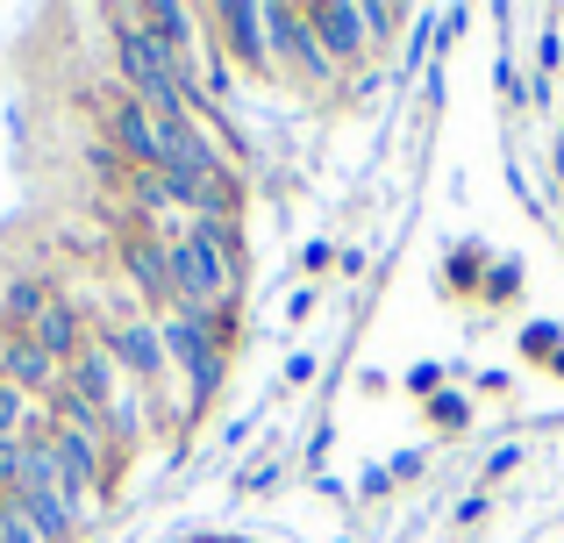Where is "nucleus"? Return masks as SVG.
<instances>
[{"mask_svg":"<svg viewBox=\"0 0 564 543\" xmlns=\"http://www.w3.org/2000/svg\"><path fill=\"white\" fill-rule=\"evenodd\" d=\"M158 336H165L172 372L186 379V408H180V422H193V415H200V408L221 393V372H229V344L215 336V322H207V315H186V307H165V315H158Z\"/></svg>","mask_w":564,"mask_h":543,"instance_id":"f257e3e1","label":"nucleus"},{"mask_svg":"<svg viewBox=\"0 0 564 543\" xmlns=\"http://www.w3.org/2000/svg\"><path fill=\"white\" fill-rule=\"evenodd\" d=\"M100 137L129 158V172H165V122L129 86H100Z\"/></svg>","mask_w":564,"mask_h":543,"instance_id":"f03ea898","label":"nucleus"},{"mask_svg":"<svg viewBox=\"0 0 564 543\" xmlns=\"http://www.w3.org/2000/svg\"><path fill=\"white\" fill-rule=\"evenodd\" d=\"M264 43H272V72H286V79H301V86H336L329 51H322L315 29H307V8L272 0V8H264Z\"/></svg>","mask_w":564,"mask_h":543,"instance_id":"7ed1b4c3","label":"nucleus"},{"mask_svg":"<svg viewBox=\"0 0 564 543\" xmlns=\"http://www.w3.org/2000/svg\"><path fill=\"white\" fill-rule=\"evenodd\" d=\"M94 336L115 350V365L129 372V387H143L158 401V387L172 379V358H165V336H158V315H115V322H94Z\"/></svg>","mask_w":564,"mask_h":543,"instance_id":"20e7f679","label":"nucleus"},{"mask_svg":"<svg viewBox=\"0 0 564 543\" xmlns=\"http://www.w3.org/2000/svg\"><path fill=\"white\" fill-rule=\"evenodd\" d=\"M207 36L221 43V57H229L236 72L272 79V43H264V8L258 0H221V8H207Z\"/></svg>","mask_w":564,"mask_h":543,"instance_id":"39448f33","label":"nucleus"},{"mask_svg":"<svg viewBox=\"0 0 564 543\" xmlns=\"http://www.w3.org/2000/svg\"><path fill=\"white\" fill-rule=\"evenodd\" d=\"M307 29H315V43L329 51L336 72H365V57H372V36H365V0H322V8H307Z\"/></svg>","mask_w":564,"mask_h":543,"instance_id":"423d86ee","label":"nucleus"},{"mask_svg":"<svg viewBox=\"0 0 564 543\" xmlns=\"http://www.w3.org/2000/svg\"><path fill=\"white\" fill-rule=\"evenodd\" d=\"M0 379H8V387H22V393H36V401H57V393H65V365H57L29 329H8V336H0Z\"/></svg>","mask_w":564,"mask_h":543,"instance_id":"0eeeda50","label":"nucleus"},{"mask_svg":"<svg viewBox=\"0 0 564 543\" xmlns=\"http://www.w3.org/2000/svg\"><path fill=\"white\" fill-rule=\"evenodd\" d=\"M122 272H129V286L151 301V315L172 307V237H158V229H129V237H122Z\"/></svg>","mask_w":564,"mask_h":543,"instance_id":"6e6552de","label":"nucleus"},{"mask_svg":"<svg viewBox=\"0 0 564 543\" xmlns=\"http://www.w3.org/2000/svg\"><path fill=\"white\" fill-rule=\"evenodd\" d=\"M122 387H129V372L115 365V350L100 344V336L65 365V393H79V401H86V408H100V415H108V401H115Z\"/></svg>","mask_w":564,"mask_h":543,"instance_id":"1a4fd4ad","label":"nucleus"},{"mask_svg":"<svg viewBox=\"0 0 564 543\" xmlns=\"http://www.w3.org/2000/svg\"><path fill=\"white\" fill-rule=\"evenodd\" d=\"M29 336H36V344L51 350L57 365H72V358H79L86 344H94V322H86V307H79V301H65V293H57V301L43 307V322H36Z\"/></svg>","mask_w":564,"mask_h":543,"instance_id":"9d476101","label":"nucleus"},{"mask_svg":"<svg viewBox=\"0 0 564 543\" xmlns=\"http://www.w3.org/2000/svg\"><path fill=\"white\" fill-rule=\"evenodd\" d=\"M57 301V286L43 272H22V279H8L0 286V329H36L43 322V307Z\"/></svg>","mask_w":564,"mask_h":543,"instance_id":"9b49d317","label":"nucleus"},{"mask_svg":"<svg viewBox=\"0 0 564 543\" xmlns=\"http://www.w3.org/2000/svg\"><path fill=\"white\" fill-rule=\"evenodd\" d=\"M100 422H108V444H115V450H137L143 430H151V393H143V387H122V393L108 401V415H100Z\"/></svg>","mask_w":564,"mask_h":543,"instance_id":"f8f14e48","label":"nucleus"},{"mask_svg":"<svg viewBox=\"0 0 564 543\" xmlns=\"http://www.w3.org/2000/svg\"><path fill=\"white\" fill-rule=\"evenodd\" d=\"M479 279H486V251H479V243H457L451 265H443V286H451V293H479Z\"/></svg>","mask_w":564,"mask_h":543,"instance_id":"ddd939ff","label":"nucleus"},{"mask_svg":"<svg viewBox=\"0 0 564 543\" xmlns=\"http://www.w3.org/2000/svg\"><path fill=\"white\" fill-rule=\"evenodd\" d=\"M522 293V272L500 258V265H486V279H479V301H514Z\"/></svg>","mask_w":564,"mask_h":543,"instance_id":"4468645a","label":"nucleus"},{"mask_svg":"<svg viewBox=\"0 0 564 543\" xmlns=\"http://www.w3.org/2000/svg\"><path fill=\"white\" fill-rule=\"evenodd\" d=\"M429 422H436V430H465L471 401H465V393H436V401H429Z\"/></svg>","mask_w":564,"mask_h":543,"instance_id":"2eb2a0df","label":"nucleus"},{"mask_svg":"<svg viewBox=\"0 0 564 543\" xmlns=\"http://www.w3.org/2000/svg\"><path fill=\"white\" fill-rule=\"evenodd\" d=\"M400 22H408L400 8H365V36H372V51H386V43H393Z\"/></svg>","mask_w":564,"mask_h":543,"instance_id":"dca6fc26","label":"nucleus"},{"mask_svg":"<svg viewBox=\"0 0 564 543\" xmlns=\"http://www.w3.org/2000/svg\"><path fill=\"white\" fill-rule=\"evenodd\" d=\"M272 479H279V458L264 450V458H250L243 473H236V493H258V487H272Z\"/></svg>","mask_w":564,"mask_h":543,"instance_id":"f3484780","label":"nucleus"},{"mask_svg":"<svg viewBox=\"0 0 564 543\" xmlns=\"http://www.w3.org/2000/svg\"><path fill=\"white\" fill-rule=\"evenodd\" d=\"M522 350H529V358H557V329H551V322H529V329H522Z\"/></svg>","mask_w":564,"mask_h":543,"instance_id":"a211bd4d","label":"nucleus"},{"mask_svg":"<svg viewBox=\"0 0 564 543\" xmlns=\"http://www.w3.org/2000/svg\"><path fill=\"white\" fill-rule=\"evenodd\" d=\"M536 65H543V79H551V72L564 65V36H557V14H551V22H543V43H536Z\"/></svg>","mask_w":564,"mask_h":543,"instance_id":"6ab92c4d","label":"nucleus"},{"mask_svg":"<svg viewBox=\"0 0 564 543\" xmlns=\"http://www.w3.org/2000/svg\"><path fill=\"white\" fill-rule=\"evenodd\" d=\"M0 543H43V536L22 522V508H14V501H0Z\"/></svg>","mask_w":564,"mask_h":543,"instance_id":"aec40b11","label":"nucleus"},{"mask_svg":"<svg viewBox=\"0 0 564 543\" xmlns=\"http://www.w3.org/2000/svg\"><path fill=\"white\" fill-rule=\"evenodd\" d=\"M329 265H336L329 243H307V251H301V272H329Z\"/></svg>","mask_w":564,"mask_h":543,"instance_id":"412c9836","label":"nucleus"},{"mask_svg":"<svg viewBox=\"0 0 564 543\" xmlns=\"http://www.w3.org/2000/svg\"><path fill=\"white\" fill-rule=\"evenodd\" d=\"M307 379H315V358H307V350H301V358H286V387H307Z\"/></svg>","mask_w":564,"mask_h":543,"instance_id":"4be33fe9","label":"nucleus"},{"mask_svg":"<svg viewBox=\"0 0 564 543\" xmlns=\"http://www.w3.org/2000/svg\"><path fill=\"white\" fill-rule=\"evenodd\" d=\"M408 387H414V393H429V401H436V365H414V372H408Z\"/></svg>","mask_w":564,"mask_h":543,"instance_id":"5701e85b","label":"nucleus"},{"mask_svg":"<svg viewBox=\"0 0 564 543\" xmlns=\"http://www.w3.org/2000/svg\"><path fill=\"white\" fill-rule=\"evenodd\" d=\"M514 458H522V450H514V444H508V450H494V458H486V479H500V473H514Z\"/></svg>","mask_w":564,"mask_h":543,"instance_id":"b1692460","label":"nucleus"},{"mask_svg":"<svg viewBox=\"0 0 564 543\" xmlns=\"http://www.w3.org/2000/svg\"><path fill=\"white\" fill-rule=\"evenodd\" d=\"M307 315H315V293L301 286V293H293V301H286V322H307Z\"/></svg>","mask_w":564,"mask_h":543,"instance_id":"393cba45","label":"nucleus"},{"mask_svg":"<svg viewBox=\"0 0 564 543\" xmlns=\"http://www.w3.org/2000/svg\"><path fill=\"white\" fill-rule=\"evenodd\" d=\"M551 180H557V186H564V137H557V143H551Z\"/></svg>","mask_w":564,"mask_h":543,"instance_id":"a878e982","label":"nucleus"},{"mask_svg":"<svg viewBox=\"0 0 564 543\" xmlns=\"http://www.w3.org/2000/svg\"><path fill=\"white\" fill-rule=\"evenodd\" d=\"M207 543H243V536H207Z\"/></svg>","mask_w":564,"mask_h":543,"instance_id":"bb28decb","label":"nucleus"}]
</instances>
